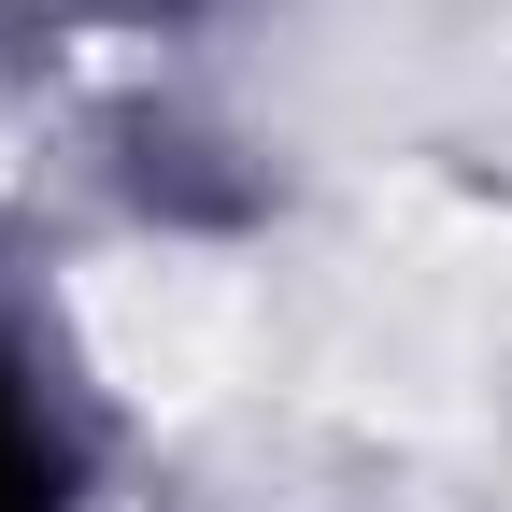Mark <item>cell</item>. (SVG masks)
<instances>
[{
    "label": "cell",
    "instance_id": "obj_1",
    "mask_svg": "<svg viewBox=\"0 0 512 512\" xmlns=\"http://www.w3.org/2000/svg\"><path fill=\"white\" fill-rule=\"evenodd\" d=\"M0 512H57V441H43L15 370H0Z\"/></svg>",
    "mask_w": 512,
    "mask_h": 512
}]
</instances>
